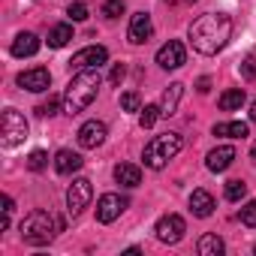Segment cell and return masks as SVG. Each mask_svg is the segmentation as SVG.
<instances>
[{"label": "cell", "mask_w": 256, "mask_h": 256, "mask_svg": "<svg viewBox=\"0 0 256 256\" xmlns=\"http://www.w3.org/2000/svg\"><path fill=\"white\" fill-rule=\"evenodd\" d=\"M241 76H244L247 82H253V78H256V54H250L247 60H241Z\"/></svg>", "instance_id": "31"}, {"label": "cell", "mask_w": 256, "mask_h": 256, "mask_svg": "<svg viewBox=\"0 0 256 256\" xmlns=\"http://www.w3.org/2000/svg\"><path fill=\"white\" fill-rule=\"evenodd\" d=\"M124 76H126V66H124V64H114L108 78H112V84H120V82H124Z\"/></svg>", "instance_id": "33"}, {"label": "cell", "mask_w": 256, "mask_h": 256, "mask_svg": "<svg viewBox=\"0 0 256 256\" xmlns=\"http://www.w3.org/2000/svg\"><path fill=\"white\" fill-rule=\"evenodd\" d=\"M184 148V139L178 133H163V136H154L148 145H145V166L148 169H163L172 157H178V151Z\"/></svg>", "instance_id": "3"}, {"label": "cell", "mask_w": 256, "mask_h": 256, "mask_svg": "<svg viewBox=\"0 0 256 256\" xmlns=\"http://www.w3.org/2000/svg\"><path fill=\"white\" fill-rule=\"evenodd\" d=\"M196 90H199V94H208V90H211V78H208V76H202V78L196 82Z\"/></svg>", "instance_id": "34"}, {"label": "cell", "mask_w": 256, "mask_h": 256, "mask_svg": "<svg viewBox=\"0 0 256 256\" xmlns=\"http://www.w3.org/2000/svg\"><path fill=\"white\" fill-rule=\"evenodd\" d=\"M12 208H16V202H12V196H4V211H6V214H12Z\"/></svg>", "instance_id": "35"}, {"label": "cell", "mask_w": 256, "mask_h": 256, "mask_svg": "<svg viewBox=\"0 0 256 256\" xmlns=\"http://www.w3.org/2000/svg\"><path fill=\"white\" fill-rule=\"evenodd\" d=\"M250 133V126L244 120H223V124H214V136H226V139H244Z\"/></svg>", "instance_id": "20"}, {"label": "cell", "mask_w": 256, "mask_h": 256, "mask_svg": "<svg viewBox=\"0 0 256 256\" xmlns=\"http://www.w3.org/2000/svg\"><path fill=\"white\" fill-rule=\"evenodd\" d=\"M18 88H24V90H34V94H42V90H48V84H52V72L46 70V66H34V70H24V72H18Z\"/></svg>", "instance_id": "11"}, {"label": "cell", "mask_w": 256, "mask_h": 256, "mask_svg": "<svg viewBox=\"0 0 256 256\" xmlns=\"http://www.w3.org/2000/svg\"><path fill=\"white\" fill-rule=\"evenodd\" d=\"M90 196H94L90 181H88V178H76V181L70 184V190H66V211H70V217H78V214L90 205Z\"/></svg>", "instance_id": "6"}, {"label": "cell", "mask_w": 256, "mask_h": 256, "mask_svg": "<svg viewBox=\"0 0 256 256\" xmlns=\"http://www.w3.org/2000/svg\"><path fill=\"white\" fill-rule=\"evenodd\" d=\"M124 208H126V199H124V196H118V193H102V196L96 199V220H100V223H112V220L120 217Z\"/></svg>", "instance_id": "9"}, {"label": "cell", "mask_w": 256, "mask_h": 256, "mask_svg": "<svg viewBox=\"0 0 256 256\" xmlns=\"http://www.w3.org/2000/svg\"><path fill=\"white\" fill-rule=\"evenodd\" d=\"M154 36V22H151V16L148 12H136L133 18H130V28H126V40H130L133 46H142V42H148Z\"/></svg>", "instance_id": "12"}, {"label": "cell", "mask_w": 256, "mask_h": 256, "mask_svg": "<svg viewBox=\"0 0 256 256\" xmlns=\"http://www.w3.org/2000/svg\"><path fill=\"white\" fill-rule=\"evenodd\" d=\"M40 52V36L36 34H18L16 40H12V54L16 58H34Z\"/></svg>", "instance_id": "17"}, {"label": "cell", "mask_w": 256, "mask_h": 256, "mask_svg": "<svg viewBox=\"0 0 256 256\" xmlns=\"http://www.w3.org/2000/svg\"><path fill=\"white\" fill-rule=\"evenodd\" d=\"M184 60H187V48H184V42H178V40H169V42L160 46V52H157V64H160L163 70H178V66H184Z\"/></svg>", "instance_id": "10"}, {"label": "cell", "mask_w": 256, "mask_h": 256, "mask_svg": "<svg viewBox=\"0 0 256 256\" xmlns=\"http://www.w3.org/2000/svg\"><path fill=\"white\" fill-rule=\"evenodd\" d=\"M190 211H193L196 217H211V214H214V196H211L208 190H193V196H190Z\"/></svg>", "instance_id": "19"}, {"label": "cell", "mask_w": 256, "mask_h": 256, "mask_svg": "<svg viewBox=\"0 0 256 256\" xmlns=\"http://www.w3.org/2000/svg\"><path fill=\"white\" fill-rule=\"evenodd\" d=\"M58 229H60V220H54L48 211H30V214L22 220V238H24L28 244H36V247L48 244Z\"/></svg>", "instance_id": "4"}, {"label": "cell", "mask_w": 256, "mask_h": 256, "mask_svg": "<svg viewBox=\"0 0 256 256\" xmlns=\"http://www.w3.org/2000/svg\"><path fill=\"white\" fill-rule=\"evenodd\" d=\"M250 120H253V124H256V100H253V102H250Z\"/></svg>", "instance_id": "36"}, {"label": "cell", "mask_w": 256, "mask_h": 256, "mask_svg": "<svg viewBox=\"0 0 256 256\" xmlns=\"http://www.w3.org/2000/svg\"><path fill=\"white\" fill-rule=\"evenodd\" d=\"M106 60H108V52H106L102 46H88V48H82V52H76V54L70 58V70H72V72L100 70Z\"/></svg>", "instance_id": "7"}, {"label": "cell", "mask_w": 256, "mask_h": 256, "mask_svg": "<svg viewBox=\"0 0 256 256\" xmlns=\"http://www.w3.org/2000/svg\"><path fill=\"white\" fill-rule=\"evenodd\" d=\"M58 106H60V96H48L46 102L36 106V114L40 118H52V114H58Z\"/></svg>", "instance_id": "27"}, {"label": "cell", "mask_w": 256, "mask_h": 256, "mask_svg": "<svg viewBox=\"0 0 256 256\" xmlns=\"http://www.w3.org/2000/svg\"><path fill=\"white\" fill-rule=\"evenodd\" d=\"M187 4H196V0H187Z\"/></svg>", "instance_id": "38"}, {"label": "cell", "mask_w": 256, "mask_h": 256, "mask_svg": "<svg viewBox=\"0 0 256 256\" xmlns=\"http://www.w3.org/2000/svg\"><path fill=\"white\" fill-rule=\"evenodd\" d=\"M102 16L106 18H120L124 16V0H106V4H102Z\"/></svg>", "instance_id": "29"}, {"label": "cell", "mask_w": 256, "mask_h": 256, "mask_svg": "<svg viewBox=\"0 0 256 256\" xmlns=\"http://www.w3.org/2000/svg\"><path fill=\"white\" fill-rule=\"evenodd\" d=\"M28 139V120L22 112L16 108H6L4 118H0V145L4 148H16Z\"/></svg>", "instance_id": "5"}, {"label": "cell", "mask_w": 256, "mask_h": 256, "mask_svg": "<svg viewBox=\"0 0 256 256\" xmlns=\"http://www.w3.org/2000/svg\"><path fill=\"white\" fill-rule=\"evenodd\" d=\"M120 108H124V112H142V100H139V94H136V90L120 94Z\"/></svg>", "instance_id": "26"}, {"label": "cell", "mask_w": 256, "mask_h": 256, "mask_svg": "<svg viewBox=\"0 0 256 256\" xmlns=\"http://www.w3.org/2000/svg\"><path fill=\"white\" fill-rule=\"evenodd\" d=\"M114 181L120 184V187H139L142 184V169L139 166H133V163H118L114 166Z\"/></svg>", "instance_id": "16"}, {"label": "cell", "mask_w": 256, "mask_h": 256, "mask_svg": "<svg viewBox=\"0 0 256 256\" xmlns=\"http://www.w3.org/2000/svg\"><path fill=\"white\" fill-rule=\"evenodd\" d=\"M232 160H235V148L232 145H217L211 154H208V169L211 172H226L229 166H232Z\"/></svg>", "instance_id": "14"}, {"label": "cell", "mask_w": 256, "mask_h": 256, "mask_svg": "<svg viewBox=\"0 0 256 256\" xmlns=\"http://www.w3.org/2000/svg\"><path fill=\"white\" fill-rule=\"evenodd\" d=\"M196 250H199L202 256H220V253H223V238H220V235H214V232H208V235H202V238H199Z\"/></svg>", "instance_id": "21"}, {"label": "cell", "mask_w": 256, "mask_h": 256, "mask_svg": "<svg viewBox=\"0 0 256 256\" xmlns=\"http://www.w3.org/2000/svg\"><path fill=\"white\" fill-rule=\"evenodd\" d=\"M238 217H241V223H244V226L256 229V199H250V202L241 208V214H238Z\"/></svg>", "instance_id": "28"}, {"label": "cell", "mask_w": 256, "mask_h": 256, "mask_svg": "<svg viewBox=\"0 0 256 256\" xmlns=\"http://www.w3.org/2000/svg\"><path fill=\"white\" fill-rule=\"evenodd\" d=\"M46 163H48L46 151H34V154L28 157V169H30V172H42V169H46Z\"/></svg>", "instance_id": "30"}, {"label": "cell", "mask_w": 256, "mask_h": 256, "mask_svg": "<svg viewBox=\"0 0 256 256\" xmlns=\"http://www.w3.org/2000/svg\"><path fill=\"white\" fill-rule=\"evenodd\" d=\"M244 196H247V184L244 181H238V178L235 181H226V199L229 202H241Z\"/></svg>", "instance_id": "24"}, {"label": "cell", "mask_w": 256, "mask_h": 256, "mask_svg": "<svg viewBox=\"0 0 256 256\" xmlns=\"http://www.w3.org/2000/svg\"><path fill=\"white\" fill-rule=\"evenodd\" d=\"M250 160H253V166H256V142H253V148H250Z\"/></svg>", "instance_id": "37"}, {"label": "cell", "mask_w": 256, "mask_h": 256, "mask_svg": "<svg viewBox=\"0 0 256 256\" xmlns=\"http://www.w3.org/2000/svg\"><path fill=\"white\" fill-rule=\"evenodd\" d=\"M66 16H70L72 22H84V18H88V6H84V4H70Z\"/></svg>", "instance_id": "32"}, {"label": "cell", "mask_w": 256, "mask_h": 256, "mask_svg": "<svg viewBox=\"0 0 256 256\" xmlns=\"http://www.w3.org/2000/svg\"><path fill=\"white\" fill-rule=\"evenodd\" d=\"M181 96H184V84H181V82L169 84V90H166V94H163V100H160V114H163V118L175 114V112H178V102H181Z\"/></svg>", "instance_id": "18"}, {"label": "cell", "mask_w": 256, "mask_h": 256, "mask_svg": "<svg viewBox=\"0 0 256 256\" xmlns=\"http://www.w3.org/2000/svg\"><path fill=\"white\" fill-rule=\"evenodd\" d=\"M106 124L102 120H88V124H82V130H78V145L82 148H100L102 142H106Z\"/></svg>", "instance_id": "13"}, {"label": "cell", "mask_w": 256, "mask_h": 256, "mask_svg": "<svg viewBox=\"0 0 256 256\" xmlns=\"http://www.w3.org/2000/svg\"><path fill=\"white\" fill-rule=\"evenodd\" d=\"M244 100H247V96H244V90H241V88L223 90V94H220V108H223V112H235V108H241V106H244Z\"/></svg>", "instance_id": "23"}, {"label": "cell", "mask_w": 256, "mask_h": 256, "mask_svg": "<svg viewBox=\"0 0 256 256\" xmlns=\"http://www.w3.org/2000/svg\"><path fill=\"white\" fill-rule=\"evenodd\" d=\"M253 250H256V247H253Z\"/></svg>", "instance_id": "39"}, {"label": "cell", "mask_w": 256, "mask_h": 256, "mask_svg": "<svg viewBox=\"0 0 256 256\" xmlns=\"http://www.w3.org/2000/svg\"><path fill=\"white\" fill-rule=\"evenodd\" d=\"M157 118H163V114H160V106H145V108H142V114H139L142 130H151V126L157 124Z\"/></svg>", "instance_id": "25"}, {"label": "cell", "mask_w": 256, "mask_h": 256, "mask_svg": "<svg viewBox=\"0 0 256 256\" xmlns=\"http://www.w3.org/2000/svg\"><path fill=\"white\" fill-rule=\"evenodd\" d=\"M96 90H100V70H82V72H76L72 82L66 84V94H64V112L70 118L82 114L96 100Z\"/></svg>", "instance_id": "2"}, {"label": "cell", "mask_w": 256, "mask_h": 256, "mask_svg": "<svg viewBox=\"0 0 256 256\" xmlns=\"http://www.w3.org/2000/svg\"><path fill=\"white\" fill-rule=\"evenodd\" d=\"M70 40H72V24H54L48 30V46L52 48H64Z\"/></svg>", "instance_id": "22"}, {"label": "cell", "mask_w": 256, "mask_h": 256, "mask_svg": "<svg viewBox=\"0 0 256 256\" xmlns=\"http://www.w3.org/2000/svg\"><path fill=\"white\" fill-rule=\"evenodd\" d=\"M154 232H157V241H163V244H178V241L184 238V232H187V223H184V217H178V214H166V217L157 220Z\"/></svg>", "instance_id": "8"}, {"label": "cell", "mask_w": 256, "mask_h": 256, "mask_svg": "<svg viewBox=\"0 0 256 256\" xmlns=\"http://www.w3.org/2000/svg\"><path fill=\"white\" fill-rule=\"evenodd\" d=\"M232 40V18L226 12H205L190 24V42L199 54H217Z\"/></svg>", "instance_id": "1"}, {"label": "cell", "mask_w": 256, "mask_h": 256, "mask_svg": "<svg viewBox=\"0 0 256 256\" xmlns=\"http://www.w3.org/2000/svg\"><path fill=\"white\" fill-rule=\"evenodd\" d=\"M82 163H84V160H82L76 151H70V148H64V151L54 154V172H58V175H72V172L82 169Z\"/></svg>", "instance_id": "15"}]
</instances>
